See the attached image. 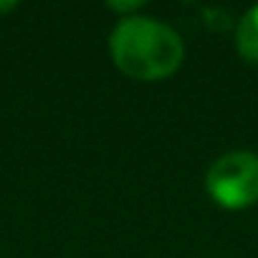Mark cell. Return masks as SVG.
<instances>
[{"instance_id":"obj_1","label":"cell","mask_w":258,"mask_h":258,"mask_svg":"<svg viewBox=\"0 0 258 258\" xmlns=\"http://www.w3.org/2000/svg\"><path fill=\"white\" fill-rule=\"evenodd\" d=\"M109 53L124 76L137 81H160L180 69L185 46L170 26L147 16H126L109 36Z\"/></svg>"},{"instance_id":"obj_2","label":"cell","mask_w":258,"mask_h":258,"mask_svg":"<svg viewBox=\"0 0 258 258\" xmlns=\"http://www.w3.org/2000/svg\"><path fill=\"white\" fill-rule=\"evenodd\" d=\"M208 195L225 210H245L258 203V155L238 150L218 157L205 175Z\"/></svg>"},{"instance_id":"obj_3","label":"cell","mask_w":258,"mask_h":258,"mask_svg":"<svg viewBox=\"0 0 258 258\" xmlns=\"http://www.w3.org/2000/svg\"><path fill=\"white\" fill-rule=\"evenodd\" d=\"M235 48L245 61L258 63V6L245 11L243 18L238 21V26H235Z\"/></svg>"},{"instance_id":"obj_4","label":"cell","mask_w":258,"mask_h":258,"mask_svg":"<svg viewBox=\"0 0 258 258\" xmlns=\"http://www.w3.org/2000/svg\"><path fill=\"white\" fill-rule=\"evenodd\" d=\"M106 8H109V11H114V13H132V11L137 13L140 8H145V3H142V0H129V3H119V0L114 3V0H109Z\"/></svg>"},{"instance_id":"obj_5","label":"cell","mask_w":258,"mask_h":258,"mask_svg":"<svg viewBox=\"0 0 258 258\" xmlns=\"http://www.w3.org/2000/svg\"><path fill=\"white\" fill-rule=\"evenodd\" d=\"M16 8H18L16 0H0V13H11V11H16Z\"/></svg>"}]
</instances>
